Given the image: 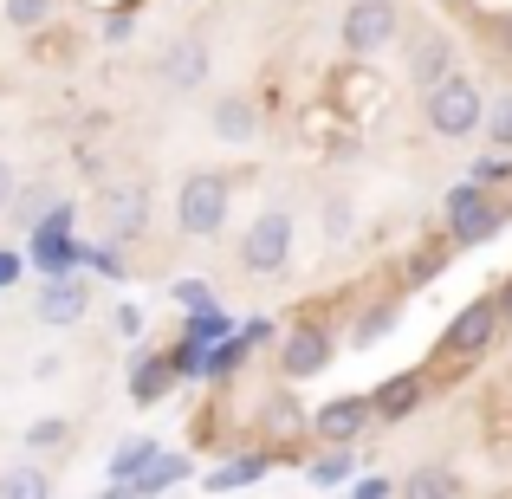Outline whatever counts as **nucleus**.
Returning a JSON list of instances; mask_svg holds the SVG:
<instances>
[{
  "instance_id": "obj_41",
  "label": "nucleus",
  "mask_w": 512,
  "mask_h": 499,
  "mask_svg": "<svg viewBox=\"0 0 512 499\" xmlns=\"http://www.w3.org/2000/svg\"><path fill=\"white\" fill-rule=\"evenodd\" d=\"M500 499H512V493H500Z\"/></svg>"
},
{
  "instance_id": "obj_40",
  "label": "nucleus",
  "mask_w": 512,
  "mask_h": 499,
  "mask_svg": "<svg viewBox=\"0 0 512 499\" xmlns=\"http://www.w3.org/2000/svg\"><path fill=\"white\" fill-rule=\"evenodd\" d=\"M91 499H137V487H104V493H91Z\"/></svg>"
},
{
  "instance_id": "obj_1",
  "label": "nucleus",
  "mask_w": 512,
  "mask_h": 499,
  "mask_svg": "<svg viewBox=\"0 0 512 499\" xmlns=\"http://www.w3.org/2000/svg\"><path fill=\"white\" fill-rule=\"evenodd\" d=\"M500 344H506V312H500V286H493V292H474V299L441 325L435 350H428V370L448 383V376H467L480 357H493Z\"/></svg>"
},
{
  "instance_id": "obj_36",
  "label": "nucleus",
  "mask_w": 512,
  "mask_h": 499,
  "mask_svg": "<svg viewBox=\"0 0 512 499\" xmlns=\"http://www.w3.org/2000/svg\"><path fill=\"white\" fill-rule=\"evenodd\" d=\"M344 499H396V487H389L383 474H370V480L357 474V480H350V493H344Z\"/></svg>"
},
{
  "instance_id": "obj_14",
  "label": "nucleus",
  "mask_w": 512,
  "mask_h": 499,
  "mask_svg": "<svg viewBox=\"0 0 512 499\" xmlns=\"http://www.w3.org/2000/svg\"><path fill=\"white\" fill-rule=\"evenodd\" d=\"M312 435V409H299V396H292V383H279L273 396L253 402V441H266V448H286V441Z\"/></svg>"
},
{
  "instance_id": "obj_35",
  "label": "nucleus",
  "mask_w": 512,
  "mask_h": 499,
  "mask_svg": "<svg viewBox=\"0 0 512 499\" xmlns=\"http://www.w3.org/2000/svg\"><path fill=\"white\" fill-rule=\"evenodd\" d=\"M26 273H33V266H26V247H0V292L20 286Z\"/></svg>"
},
{
  "instance_id": "obj_27",
  "label": "nucleus",
  "mask_w": 512,
  "mask_h": 499,
  "mask_svg": "<svg viewBox=\"0 0 512 499\" xmlns=\"http://www.w3.org/2000/svg\"><path fill=\"white\" fill-rule=\"evenodd\" d=\"M0 499H52V474H46L39 461L0 467Z\"/></svg>"
},
{
  "instance_id": "obj_34",
  "label": "nucleus",
  "mask_w": 512,
  "mask_h": 499,
  "mask_svg": "<svg viewBox=\"0 0 512 499\" xmlns=\"http://www.w3.org/2000/svg\"><path fill=\"white\" fill-rule=\"evenodd\" d=\"M130 33H137V7H111L104 13V46H130Z\"/></svg>"
},
{
  "instance_id": "obj_6",
  "label": "nucleus",
  "mask_w": 512,
  "mask_h": 499,
  "mask_svg": "<svg viewBox=\"0 0 512 499\" xmlns=\"http://www.w3.org/2000/svg\"><path fill=\"white\" fill-rule=\"evenodd\" d=\"M331 363H338V331H331L325 318H292V325L279 331V344H273L279 383H312Z\"/></svg>"
},
{
  "instance_id": "obj_30",
  "label": "nucleus",
  "mask_w": 512,
  "mask_h": 499,
  "mask_svg": "<svg viewBox=\"0 0 512 499\" xmlns=\"http://www.w3.org/2000/svg\"><path fill=\"white\" fill-rule=\"evenodd\" d=\"M480 46L512 72V13H487V20H480Z\"/></svg>"
},
{
  "instance_id": "obj_33",
  "label": "nucleus",
  "mask_w": 512,
  "mask_h": 499,
  "mask_svg": "<svg viewBox=\"0 0 512 499\" xmlns=\"http://www.w3.org/2000/svg\"><path fill=\"white\" fill-rule=\"evenodd\" d=\"M85 273H98V279H124V273H130L124 247H117V240H91V260H85Z\"/></svg>"
},
{
  "instance_id": "obj_31",
  "label": "nucleus",
  "mask_w": 512,
  "mask_h": 499,
  "mask_svg": "<svg viewBox=\"0 0 512 499\" xmlns=\"http://www.w3.org/2000/svg\"><path fill=\"white\" fill-rule=\"evenodd\" d=\"M467 182H487V188H512V156L506 150H487L467 163Z\"/></svg>"
},
{
  "instance_id": "obj_21",
  "label": "nucleus",
  "mask_w": 512,
  "mask_h": 499,
  "mask_svg": "<svg viewBox=\"0 0 512 499\" xmlns=\"http://www.w3.org/2000/svg\"><path fill=\"white\" fill-rule=\"evenodd\" d=\"M357 474H363L357 448H318L312 461H305V480H312V487H325V493L350 487V480H357Z\"/></svg>"
},
{
  "instance_id": "obj_12",
  "label": "nucleus",
  "mask_w": 512,
  "mask_h": 499,
  "mask_svg": "<svg viewBox=\"0 0 512 499\" xmlns=\"http://www.w3.org/2000/svg\"><path fill=\"white\" fill-rule=\"evenodd\" d=\"M376 428V402L370 396H331L312 409V441L318 448H357Z\"/></svg>"
},
{
  "instance_id": "obj_17",
  "label": "nucleus",
  "mask_w": 512,
  "mask_h": 499,
  "mask_svg": "<svg viewBox=\"0 0 512 499\" xmlns=\"http://www.w3.org/2000/svg\"><path fill=\"white\" fill-rule=\"evenodd\" d=\"M273 467H279V448H266V441H253V448H234V454H221V467H208V493L260 487Z\"/></svg>"
},
{
  "instance_id": "obj_16",
  "label": "nucleus",
  "mask_w": 512,
  "mask_h": 499,
  "mask_svg": "<svg viewBox=\"0 0 512 499\" xmlns=\"http://www.w3.org/2000/svg\"><path fill=\"white\" fill-rule=\"evenodd\" d=\"M91 312V286L85 279H39V299H33V318L39 325H52V331H72L78 318Z\"/></svg>"
},
{
  "instance_id": "obj_22",
  "label": "nucleus",
  "mask_w": 512,
  "mask_h": 499,
  "mask_svg": "<svg viewBox=\"0 0 512 499\" xmlns=\"http://www.w3.org/2000/svg\"><path fill=\"white\" fill-rule=\"evenodd\" d=\"M396 499H461V474L448 461H422L409 480L396 487Z\"/></svg>"
},
{
  "instance_id": "obj_20",
  "label": "nucleus",
  "mask_w": 512,
  "mask_h": 499,
  "mask_svg": "<svg viewBox=\"0 0 512 499\" xmlns=\"http://www.w3.org/2000/svg\"><path fill=\"white\" fill-rule=\"evenodd\" d=\"M163 454H169V448H156V435H124V441L111 448V461H104V480H111V487H130V480L150 474Z\"/></svg>"
},
{
  "instance_id": "obj_13",
  "label": "nucleus",
  "mask_w": 512,
  "mask_h": 499,
  "mask_svg": "<svg viewBox=\"0 0 512 499\" xmlns=\"http://www.w3.org/2000/svg\"><path fill=\"white\" fill-rule=\"evenodd\" d=\"M182 357H175V344H156V350H137L130 357V402L137 409H156V402H169L175 389H182Z\"/></svg>"
},
{
  "instance_id": "obj_10",
  "label": "nucleus",
  "mask_w": 512,
  "mask_h": 499,
  "mask_svg": "<svg viewBox=\"0 0 512 499\" xmlns=\"http://www.w3.org/2000/svg\"><path fill=\"white\" fill-rule=\"evenodd\" d=\"M85 260H91V240H78V227L39 221L33 234H26V266H33L39 279H72Z\"/></svg>"
},
{
  "instance_id": "obj_11",
  "label": "nucleus",
  "mask_w": 512,
  "mask_h": 499,
  "mask_svg": "<svg viewBox=\"0 0 512 499\" xmlns=\"http://www.w3.org/2000/svg\"><path fill=\"white\" fill-rule=\"evenodd\" d=\"M402 65H409V85L415 91H435L441 78L461 72V59H454V33H448V26H409Z\"/></svg>"
},
{
  "instance_id": "obj_32",
  "label": "nucleus",
  "mask_w": 512,
  "mask_h": 499,
  "mask_svg": "<svg viewBox=\"0 0 512 499\" xmlns=\"http://www.w3.org/2000/svg\"><path fill=\"white\" fill-rule=\"evenodd\" d=\"M169 299L182 305V312H214V305H221V292H214L208 279H175V286H169Z\"/></svg>"
},
{
  "instance_id": "obj_18",
  "label": "nucleus",
  "mask_w": 512,
  "mask_h": 499,
  "mask_svg": "<svg viewBox=\"0 0 512 499\" xmlns=\"http://www.w3.org/2000/svg\"><path fill=\"white\" fill-rule=\"evenodd\" d=\"M156 78H163L169 91H201V85H208V46H201L195 33H188V39H169L163 59H156Z\"/></svg>"
},
{
  "instance_id": "obj_7",
  "label": "nucleus",
  "mask_w": 512,
  "mask_h": 499,
  "mask_svg": "<svg viewBox=\"0 0 512 499\" xmlns=\"http://www.w3.org/2000/svg\"><path fill=\"white\" fill-rule=\"evenodd\" d=\"M402 0H350L344 20H338V46L350 59H376V52H389L402 39Z\"/></svg>"
},
{
  "instance_id": "obj_37",
  "label": "nucleus",
  "mask_w": 512,
  "mask_h": 499,
  "mask_svg": "<svg viewBox=\"0 0 512 499\" xmlns=\"http://www.w3.org/2000/svg\"><path fill=\"white\" fill-rule=\"evenodd\" d=\"M13 201H20V169H13L7 156H0V214H7Z\"/></svg>"
},
{
  "instance_id": "obj_24",
  "label": "nucleus",
  "mask_w": 512,
  "mask_h": 499,
  "mask_svg": "<svg viewBox=\"0 0 512 499\" xmlns=\"http://www.w3.org/2000/svg\"><path fill=\"white\" fill-rule=\"evenodd\" d=\"M396 318H402V299H396V292H389V299H376L370 312H357V318H350V344H357V350L383 344V337L396 331Z\"/></svg>"
},
{
  "instance_id": "obj_39",
  "label": "nucleus",
  "mask_w": 512,
  "mask_h": 499,
  "mask_svg": "<svg viewBox=\"0 0 512 499\" xmlns=\"http://www.w3.org/2000/svg\"><path fill=\"white\" fill-rule=\"evenodd\" d=\"M500 312H506V337H512V279L500 286Z\"/></svg>"
},
{
  "instance_id": "obj_9",
  "label": "nucleus",
  "mask_w": 512,
  "mask_h": 499,
  "mask_svg": "<svg viewBox=\"0 0 512 499\" xmlns=\"http://www.w3.org/2000/svg\"><path fill=\"white\" fill-rule=\"evenodd\" d=\"M435 389H441V376L428 370V363H409V370H389L383 383L370 389V402H376V422H409V415H422L428 402H435Z\"/></svg>"
},
{
  "instance_id": "obj_8",
  "label": "nucleus",
  "mask_w": 512,
  "mask_h": 499,
  "mask_svg": "<svg viewBox=\"0 0 512 499\" xmlns=\"http://www.w3.org/2000/svg\"><path fill=\"white\" fill-rule=\"evenodd\" d=\"M91 208H98V240L130 247V240L150 234V182H137V175H124V182H104Z\"/></svg>"
},
{
  "instance_id": "obj_23",
  "label": "nucleus",
  "mask_w": 512,
  "mask_h": 499,
  "mask_svg": "<svg viewBox=\"0 0 512 499\" xmlns=\"http://www.w3.org/2000/svg\"><path fill=\"white\" fill-rule=\"evenodd\" d=\"M188 480H195V454H163V461H156L150 474H137L130 487H137V499H163L175 487H188Z\"/></svg>"
},
{
  "instance_id": "obj_25",
  "label": "nucleus",
  "mask_w": 512,
  "mask_h": 499,
  "mask_svg": "<svg viewBox=\"0 0 512 499\" xmlns=\"http://www.w3.org/2000/svg\"><path fill=\"white\" fill-rule=\"evenodd\" d=\"M59 13H65V0H0V20H7L13 33H26V39H39Z\"/></svg>"
},
{
  "instance_id": "obj_2",
  "label": "nucleus",
  "mask_w": 512,
  "mask_h": 499,
  "mask_svg": "<svg viewBox=\"0 0 512 499\" xmlns=\"http://www.w3.org/2000/svg\"><path fill=\"white\" fill-rule=\"evenodd\" d=\"M506 227H512V188H487V182H467L461 175V182L441 195V234H448L461 253L500 240Z\"/></svg>"
},
{
  "instance_id": "obj_26",
  "label": "nucleus",
  "mask_w": 512,
  "mask_h": 499,
  "mask_svg": "<svg viewBox=\"0 0 512 499\" xmlns=\"http://www.w3.org/2000/svg\"><path fill=\"white\" fill-rule=\"evenodd\" d=\"M234 331H240V325L221 312V305H214V312H182V325H175V337H182V344H201V350H214L221 337H234Z\"/></svg>"
},
{
  "instance_id": "obj_4",
  "label": "nucleus",
  "mask_w": 512,
  "mask_h": 499,
  "mask_svg": "<svg viewBox=\"0 0 512 499\" xmlns=\"http://www.w3.org/2000/svg\"><path fill=\"white\" fill-rule=\"evenodd\" d=\"M487 91H480V78L474 72H454V78H441L435 91H422V124L435 130L441 143H467V137H480L487 130Z\"/></svg>"
},
{
  "instance_id": "obj_28",
  "label": "nucleus",
  "mask_w": 512,
  "mask_h": 499,
  "mask_svg": "<svg viewBox=\"0 0 512 499\" xmlns=\"http://www.w3.org/2000/svg\"><path fill=\"white\" fill-rule=\"evenodd\" d=\"M72 435H78V428L72 422H65V415H39V422H26V454H65V448H72Z\"/></svg>"
},
{
  "instance_id": "obj_19",
  "label": "nucleus",
  "mask_w": 512,
  "mask_h": 499,
  "mask_svg": "<svg viewBox=\"0 0 512 499\" xmlns=\"http://www.w3.org/2000/svg\"><path fill=\"white\" fill-rule=\"evenodd\" d=\"M454 253H461V247H454L448 234H428V240H415V247H409V260L396 266V286H402V292H422V286H435V279L448 273V260H454Z\"/></svg>"
},
{
  "instance_id": "obj_15",
  "label": "nucleus",
  "mask_w": 512,
  "mask_h": 499,
  "mask_svg": "<svg viewBox=\"0 0 512 499\" xmlns=\"http://www.w3.org/2000/svg\"><path fill=\"white\" fill-rule=\"evenodd\" d=\"M208 130L227 143V150L260 143V98H247V91H221V98H208Z\"/></svg>"
},
{
  "instance_id": "obj_38",
  "label": "nucleus",
  "mask_w": 512,
  "mask_h": 499,
  "mask_svg": "<svg viewBox=\"0 0 512 499\" xmlns=\"http://www.w3.org/2000/svg\"><path fill=\"white\" fill-rule=\"evenodd\" d=\"M117 331H124V337H143V305H117Z\"/></svg>"
},
{
  "instance_id": "obj_29",
  "label": "nucleus",
  "mask_w": 512,
  "mask_h": 499,
  "mask_svg": "<svg viewBox=\"0 0 512 499\" xmlns=\"http://www.w3.org/2000/svg\"><path fill=\"white\" fill-rule=\"evenodd\" d=\"M480 137H487L493 150H506V156H512V85L487 104V130H480Z\"/></svg>"
},
{
  "instance_id": "obj_3",
  "label": "nucleus",
  "mask_w": 512,
  "mask_h": 499,
  "mask_svg": "<svg viewBox=\"0 0 512 499\" xmlns=\"http://www.w3.org/2000/svg\"><path fill=\"white\" fill-rule=\"evenodd\" d=\"M234 169H188L182 188H175V234L182 240H214L234 214Z\"/></svg>"
},
{
  "instance_id": "obj_5",
  "label": "nucleus",
  "mask_w": 512,
  "mask_h": 499,
  "mask_svg": "<svg viewBox=\"0 0 512 499\" xmlns=\"http://www.w3.org/2000/svg\"><path fill=\"white\" fill-rule=\"evenodd\" d=\"M292 253H299V214H292L286 201H266V208L247 221V234H240V273L247 279H279L292 266Z\"/></svg>"
}]
</instances>
